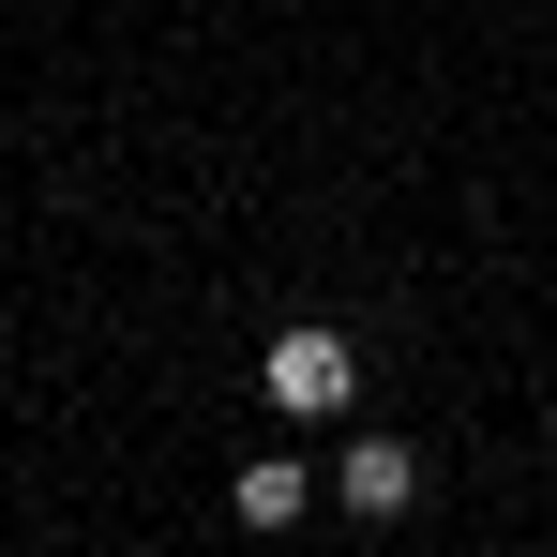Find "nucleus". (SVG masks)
Returning a JSON list of instances; mask_svg holds the SVG:
<instances>
[{
    "mask_svg": "<svg viewBox=\"0 0 557 557\" xmlns=\"http://www.w3.org/2000/svg\"><path fill=\"white\" fill-rule=\"evenodd\" d=\"M332 497H347L362 528H392V512H422V453H407V437H347V467H332Z\"/></svg>",
    "mask_w": 557,
    "mask_h": 557,
    "instance_id": "f03ea898",
    "label": "nucleus"
},
{
    "mask_svg": "<svg viewBox=\"0 0 557 557\" xmlns=\"http://www.w3.org/2000/svg\"><path fill=\"white\" fill-rule=\"evenodd\" d=\"M226 512H242V528H301V512H317V482H301V453H257L242 482H226Z\"/></svg>",
    "mask_w": 557,
    "mask_h": 557,
    "instance_id": "7ed1b4c3",
    "label": "nucleus"
},
{
    "mask_svg": "<svg viewBox=\"0 0 557 557\" xmlns=\"http://www.w3.org/2000/svg\"><path fill=\"white\" fill-rule=\"evenodd\" d=\"M257 392H272L286 422H332V407H347V392H362V347H347V332H332V317H286L272 347H257Z\"/></svg>",
    "mask_w": 557,
    "mask_h": 557,
    "instance_id": "f257e3e1",
    "label": "nucleus"
}]
</instances>
